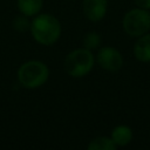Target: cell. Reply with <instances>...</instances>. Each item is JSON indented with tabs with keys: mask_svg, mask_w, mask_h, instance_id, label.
Masks as SVG:
<instances>
[{
	"mask_svg": "<svg viewBox=\"0 0 150 150\" xmlns=\"http://www.w3.org/2000/svg\"><path fill=\"white\" fill-rule=\"evenodd\" d=\"M16 5L21 14L30 18L39 14V12L42 9L43 0H18Z\"/></svg>",
	"mask_w": 150,
	"mask_h": 150,
	"instance_id": "ba28073f",
	"label": "cell"
},
{
	"mask_svg": "<svg viewBox=\"0 0 150 150\" xmlns=\"http://www.w3.org/2000/svg\"><path fill=\"white\" fill-rule=\"evenodd\" d=\"M134 55L141 62H150V34L141 35L134 45Z\"/></svg>",
	"mask_w": 150,
	"mask_h": 150,
	"instance_id": "52a82bcc",
	"label": "cell"
},
{
	"mask_svg": "<svg viewBox=\"0 0 150 150\" xmlns=\"http://www.w3.org/2000/svg\"><path fill=\"white\" fill-rule=\"evenodd\" d=\"M49 77L48 67L38 60H30L18 69V80L20 84L28 89H35L47 82Z\"/></svg>",
	"mask_w": 150,
	"mask_h": 150,
	"instance_id": "7a4b0ae2",
	"label": "cell"
},
{
	"mask_svg": "<svg viewBox=\"0 0 150 150\" xmlns=\"http://www.w3.org/2000/svg\"><path fill=\"white\" fill-rule=\"evenodd\" d=\"M82 45L89 50H94L101 45V36L96 32H88L82 39Z\"/></svg>",
	"mask_w": 150,
	"mask_h": 150,
	"instance_id": "8fae6325",
	"label": "cell"
},
{
	"mask_svg": "<svg viewBox=\"0 0 150 150\" xmlns=\"http://www.w3.org/2000/svg\"><path fill=\"white\" fill-rule=\"evenodd\" d=\"M117 145L114 143L111 137L100 136L90 141L88 144V150H115Z\"/></svg>",
	"mask_w": 150,
	"mask_h": 150,
	"instance_id": "30bf717a",
	"label": "cell"
},
{
	"mask_svg": "<svg viewBox=\"0 0 150 150\" xmlns=\"http://www.w3.org/2000/svg\"><path fill=\"white\" fill-rule=\"evenodd\" d=\"M96 61L101 68L108 71H117L123 66L122 54L116 48L110 46L100 48L96 55Z\"/></svg>",
	"mask_w": 150,
	"mask_h": 150,
	"instance_id": "5b68a950",
	"label": "cell"
},
{
	"mask_svg": "<svg viewBox=\"0 0 150 150\" xmlns=\"http://www.w3.org/2000/svg\"><path fill=\"white\" fill-rule=\"evenodd\" d=\"M134 2L143 9H150V0H134Z\"/></svg>",
	"mask_w": 150,
	"mask_h": 150,
	"instance_id": "4fadbf2b",
	"label": "cell"
},
{
	"mask_svg": "<svg viewBox=\"0 0 150 150\" xmlns=\"http://www.w3.org/2000/svg\"><path fill=\"white\" fill-rule=\"evenodd\" d=\"M84 16L91 22L101 21L108 8V0H83L82 4Z\"/></svg>",
	"mask_w": 150,
	"mask_h": 150,
	"instance_id": "8992f818",
	"label": "cell"
},
{
	"mask_svg": "<svg viewBox=\"0 0 150 150\" xmlns=\"http://www.w3.org/2000/svg\"><path fill=\"white\" fill-rule=\"evenodd\" d=\"M30 33L34 40L43 46L54 45L61 35V23L52 14H36L30 22Z\"/></svg>",
	"mask_w": 150,
	"mask_h": 150,
	"instance_id": "6da1fadb",
	"label": "cell"
},
{
	"mask_svg": "<svg viewBox=\"0 0 150 150\" xmlns=\"http://www.w3.org/2000/svg\"><path fill=\"white\" fill-rule=\"evenodd\" d=\"M122 26L130 36H141L150 29V12L143 8H134L125 13Z\"/></svg>",
	"mask_w": 150,
	"mask_h": 150,
	"instance_id": "277c9868",
	"label": "cell"
},
{
	"mask_svg": "<svg viewBox=\"0 0 150 150\" xmlns=\"http://www.w3.org/2000/svg\"><path fill=\"white\" fill-rule=\"evenodd\" d=\"M132 131L128 125H117L111 131V139L117 146H124L130 143Z\"/></svg>",
	"mask_w": 150,
	"mask_h": 150,
	"instance_id": "9c48e42d",
	"label": "cell"
},
{
	"mask_svg": "<svg viewBox=\"0 0 150 150\" xmlns=\"http://www.w3.org/2000/svg\"><path fill=\"white\" fill-rule=\"evenodd\" d=\"M30 22L28 16L21 14V15H18L13 19L12 21V27L14 30L19 32V33H25L27 30H30Z\"/></svg>",
	"mask_w": 150,
	"mask_h": 150,
	"instance_id": "7c38bea8",
	"label": "cell"
},
{
	"mask_svg": "<svg viewBox=\"0 0 150 150\" xmlns=\"http://www.w3.org/2000/svg\"><path fill=\"white\" fill-rule=\"evenodd\" d=\"M94 55L87 48H77L70 52L64 60V70L71 77H83L94 67Z\"/></svg>",
	"mask_w": 150,
	"mask_h": 150,
	"instance_id": "3957f363",
	"label": "cell"
}]
</instances>
